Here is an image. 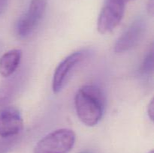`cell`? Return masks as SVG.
I'll use <instances>...</instances> for the list:
<instances>
[{"label":"cell","mask_w":154,"mask_h":153,"mask_svg":"<svg viewBox=\"0 0 154 153\" xmlns=\"http://www.w3.org/2000/svg\"><path fill=\"white\" fill-rule=\"evenodd\" d=\"M105 99L99 87L84 85L78 90L75 96V107L81 122L88 127L96 125L105 111Z\"/></svg>","instance_id":"1"},{"label":"cell","mask_w":154,"mask_h":153,"mask_svg":"<svg viewBox=\"0 0 154 153\" xmlns=\"http://www.w3.org/2000/svg\"><path fill=\"white\" fill-rule=\"evenodd\" d=\"M75 132L71 129H57L42 137L33 153H69L75 145Z\"/></svg>","instance_id":"2"},{"label":"cell","mask_w":154,"mask_h":153,"mask_svg":"<svg viewBox=\"0 0 154 153\" xmlns=\"http://www.w3.org/2000/svg\"><path fill=\"white\" fill-rule=\"evenodd\" d=\"M46 0H31L28 10L17 21L16 34L21 39L31 36L38 27L46 10Z\"/></svg>","instance_id":"3"},{"label":"cell","mask_w":154,"mask_h":153,"mask_svg":"<svg viewBox=\"0 0 154 153\" xmlns=\"http://www.w3.org/2000/svg\"><path fill=\"white\" fill-rule=\"evenodd\" d=\"M126 3L120 0H106L97 20V30L102 34L112 32L121 22Z\"/></svg>","instance_id":"4"},{"label":"cell","mask_w":154,"mask_h":153,"mask_svg":"<svg viewBox=\"0 0 154 153\" xmlns=\"http://www.w3.org/2000/svg\"><path fill=\"white\" fill-rule=\"evenodd\" d=\"M85 55L84 51H76L59 63L54 70L52 80V89L55 94H58L63 89L75 68L84 59Z\"/></svg>","instance_id":"5"},{"label":"cell","mask_w":154,"mask_h":153,"mask_svg":"<svg viewBox=\"0 0 154 153\" xmlns=\"http://www.w3.org/2000/svg\"><path fill=\"white\" fill-rule=\"evenodd\" d=\"M147 23L144 18L138 17L126 28L114 44V52L123 53L135 47L144 36Z\"/></svg>","instance_id":"6"},{"label":"cell","mask_w":154,"mask_h":153,"mask_svg":"<svg viewBox=\"0 0 154 153\" xmlns=\"http://www.w3.org/2000/svg\"><path fill=\"white\" fill-rule=\"evenodd\" d=\"M23 128V122L17 108L8 106L0 110V136L11 138L17 135Z\"/></svg>","instance_id":"7"},{"label":"cell","mask_w":154,"mask_h":153,"mask_svg":"<svg viewBox=\"0 0 154 153\" xmlns=\"http://www.w3.org/2000/svg\"><path fill=\"white\" fill-rule=\"evenodd\" d=\"M22 52L18 49L9 50L0 58V74L4 77H10L20 65Z\"/></svg>","instance_id":"8"},{"label":"cell","mask_w":154,"mask_h":153,"mask_svg":"<svg viewBox=\"0 0 154 153\" xmlns=\"http://www.w3.org/2000/svg\"><path fill=\"white\" fill-rule=\"evenodd\" d=\"M19 82L18 77L15 76L0 84V106L8 103L15 95Z\"/></svg>","instance_id":"9"},{"label":"cell","mask_w":154,"mask_h":153,"mask_svg":"<svg viewBox=\"0 0 154 153\" xmlns=\"http://www.w3.org/2000/svg\"><path fill=\"white\" fill-rule=\"evenodd\" d=\"M153 71V48L152 46L143 60L141 66V73L143 75H150Z\"/></svg>","instance_id":"10"},{"label":"cell","mask_w":154,"mask_h":153,"mask_svg":"<svg viewBox=\"0 0 154 153\" xmlns=\"http://www.w3.org/2000/svg\"><path fill=\"white\" fill-rule=\"evenodd\" d=\"M14 142L11 138H3L0 140V153H6Z\"/></svg>","instance_id":"11"},{"label":"cell","mask_w":154,"mask_h":153,"mask_svg":"<svg viewBox=\"0 0 154 153\" xmlns=\"http://www.w3.org/2000/svg\"><path fill=\"white\" fill-rule=\"evenodd\" d=\"M147 115H148L149 118H150L151 121L153 120L154 117V101L153 98L151 99L150 103L148 104V106H147Z\"/></svg>","instance_id":"12"},{"label":"cell","mask_w":154,"mask_h":153,"mask_svg":"<svg viewBox=\"0 0 154 153\" xmlns=\"http://www.w3.org/2000/svg\"><path fill=\"white\" fill-rule=\"evenodd\" d=\"M147 10L151 16L154 14V0H147Z\"/></svg>","instance_id":"13"},{"label":"cell","mask_w":154,"mask_h":153,"mask_svg":"<svg viewBox=\"0 0 154 153\" xmlns=\"http://www.w3.org/2000/svg\"><path fill=\"white\" fill-rule=\"evenodd\" d=\"M7 2L8 0H0V15L4 11L6 5H7Z\"/></svg>","instance_id":"14"},{"label":"cell","mask_w":154,"mask_h":153,"mask_svg":"<svg viewBox=\"0 0 154 153\" xmlns=\"http://www.w3.org/2000/svg\"><path fill=\"white\" fill-rule=\"evenodd\" d=\"M120 1H122L123 2H124V3H127V2H130V1H132V0H120Z\"/></svg>","instance_id":"15"},{"label":"cell","mask_w":154,"mask_h":153,"mask_svg":"<svg viewBox=\"0 0 154 153\" xmlns=\"http://www.w3.org/2000/svg\"><path fill=\"white\" fill-rule=\"evenodd\" d=\"M80 153H92V152L90 151H84V152H81Z\"/></svg>","instance_id":"16"},{"label":"cell","mask_w":154,"mask_h":153,"mask_svg":"<svg viewBox=\"0 0 154 153\" xmlns=\"http://www.w3.org/2000/svg\"><path fill=\"white\" fill-rule=\"evenodd\" d=\"M148 153H154V151H153V149H152L151 150V151H150V152H149Z\"/></svg>","instance_id":"17"}]
</instances>
